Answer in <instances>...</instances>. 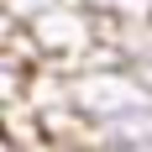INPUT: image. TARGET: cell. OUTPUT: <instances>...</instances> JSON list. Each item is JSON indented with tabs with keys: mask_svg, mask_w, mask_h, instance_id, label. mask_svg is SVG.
I'll return each instance as SVG.
<instances>
[{
	"mask_svg": "<svg viewBox=\"0 0 152 152\" xmlns=\"http://www.w3.org/2000/svg\"><path fill=\"white\" fill-rule=\"evenodd\" d=\"M79 5H89L94 16H105V21H121V16H147L152 0H79Z\"/></svg>",
	"mask_w": 152,
	"mask_h": 152,
	"instance_id": "1",
	"label": "cell"
},
{
	"mask_svg": "<svg viewBox=\"0 0 152 152\" xmlns=\"http://www.w3.org/2000/svg\"><path fill=\"white\" fill-rule=\"evenodd\" d=\"M0 5H5V21H21V26H26L31 16H42L47 5H58V0H0Z\"/></svg>",
	"mask_w": 152,
	"mask_h": 152,
	"instance_id": "2",
	"label": "cell"
}]
</instances>
